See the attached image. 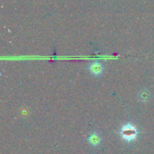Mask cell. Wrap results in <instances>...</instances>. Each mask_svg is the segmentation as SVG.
Segmentation results:
<instances>
[{
  "mask_svg": "<svg viewBox=\"0 0 154 154\" xmlns=\"http://www.w3.org/2000/svg\"><path fill=\"white\" fill-rule=\"evenodd\" d=\"M89 69H90L91 73L93 75H94L95 76H99L103 72V66H102V65L99 61L93 62L90 65Z\"/></svg>",
  "mask_w": 154,
  "mask_h": 154,
  "instance_id": "obj_2",
  "label": "cell"
},
{
  "mask_svg": "<svg viewBox=\"0 0 154 154\" xmlns=\"http://www.w3.org/2000/svg\"><path fill=\"white\" fill-rule=\"evenodd\" d=\"M120 135L123 139L130 142V141H134L137 138L138 132L137 128L134 125L131 124V123H127L121 128Z\"/></svg>",
  "mask_w": 154,
  "mask_h": 154,
  "instance_id": "obj_1",
  "label": "cell"
},
{
  "mask_svg": "<svg viewBox=\"0 0 154 154\" xmlns=\"http://www.w3.org/2000/svg\"><path fill=\"white\" fill-rule=\"evenodd\" d=\"M138 97L143 102H147L150 99V93H149L148 90H142L138 94Z\"/></svg>",
  "mask_w": 154,
  "mask_h": 154,
  "instance_id": "obj_4",
  "label": "cell"
},
{
  "mask_svg": "<svg viewBox=\"0 0 154 154\" xmlns=\"http://www.w3.org/2000/svg\"><path fill=\"white\" fill-rule=\"evenodd\" d=\"M88 141L91 145L98 146L101 143V138L97 132H94L89 136Z\"/></svg>",
  "mask_w": 154,
  "mask_h": 154,
  "instance_id": "obj_3",
  "label": "cell"
}]
</instances>
